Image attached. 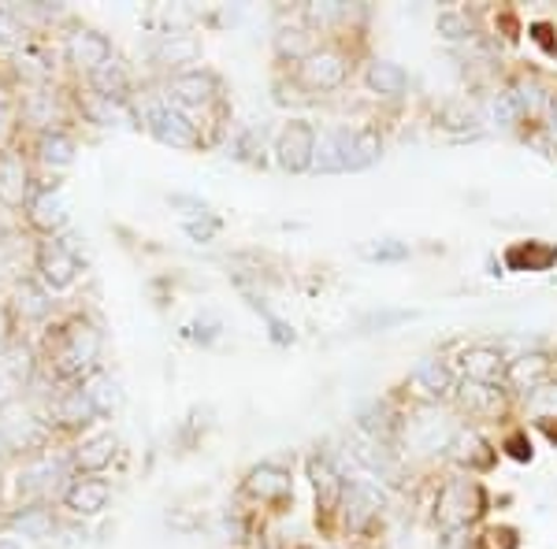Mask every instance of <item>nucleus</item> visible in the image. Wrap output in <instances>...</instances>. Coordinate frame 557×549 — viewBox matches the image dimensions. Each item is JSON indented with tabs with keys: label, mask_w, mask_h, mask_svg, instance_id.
I'll use <instances>...</instances> for the list:
<instances>
[{
	"label": "nucleus",
	"mask_w": 557,
	"mask_h": 549,
	"mask_svg": "<svg viewBox=\"0 0 557 549\" xmlns=\"http://www.w3.org/2000/svg\"><path fill=\"white\" fill-rule=\"evenodd\" d=\"M101 330L94 320L86 316H71L67 323H57L49 330L41 346V364L52 372L57 383H83L86 375L97 372V360H101Z\"/></svg>",
	"instance_id": "f257e3e1"
},
{
	"label": "nucleus",
	"mask_w": 557,
	"mask_h": 549,
	"mask_svg": "<svg viewBox=\"0 0 557 549\" xmlns=\"http://www.w3.org/2000/svg\"><path fill=\"white\" fill-rule=\"evenodd\" d=\"M49 435H52V423L26 398L0 401V438H4L8 453L38 457L49 449Z\"/></svg>",
	"instance_id": "f03ea898"
},
{
	"label": "nucleus",
	"mask_w": 557,
	"mask_h": 549,
	"mask_svg": "<svg viewBox=\"0 0 557 549\" xmlns=\"http://www.w3.org/2000/svg\"><path fill=\"white\" fill-rule=\"evenodd\" d=\"M34 278L49 290L52 297L57 294H67L71 286L78 283V275H83V260H78L75 249L67 246V241L60 238H41L38 246H34Z\"/></svg>",
	"instance_id": "7ed1b4c3"
},
{
	"label": "nucleus",
	"mask_w": 557,
	"mask_h": 549,
	"mask_svg": "<svg viewBox=\"0 0 557 549\" xmlns=\"http://www.w3.org/2000/svg\"><path fill=\"white\" fill-rule=\"evenodd\" d=\"M141 123H146V130L160 141V146H172V149H197L201 146V130H197V123L168 101L141 104Z\"/></svg>",
	"instance_id": "20e7f679"
},
{
	"label": "nucleus",
	"mask_w": 557,
	"mask_h": 549,
	"mask_svg": "<svg viewBox=\"0 0 557 549\" xmlns=\"http://www.w3.org/2000/svg\"><path fill=\"white\" fill-rule=\"evenodd\" d=\"M15 108H20V123L30 127L34 134L64 130V123H67V104H64V97L52 89V83L49 86H20Z\"/></svg>",
	"instance_id": "39448f33"
},
{
	"label": "nucleus",
	"mask_w": 557,
	"mask_h": 549,
	"mask_svg": "<svg viewBox=\"0 0 557 549\" xmlns=\"http://www.w3.org/2000/svg\"><path fill=\"white\" fill-rule=\"evenodd\" d=\"M60 57H64V64L75 71V75L89 78L97 67H104L108 60L115 57V49H112V38L94 30V26H71L64 34V45H60Z\"/></svg>",
	"instance_id": "423d86ee"
},
{
	"label": "nucleus",
	"mask_w": 557,
	"mask_h": 549,
	"mask_svg": "<svg viewBox=\"0 0 557 549\" xmlns=\"http://www.w3.org/2000/svg\"><path fill=\"white\" fill-rule=\"evenodd\" d=\"M41 367V353L23 338H12L0 346V401L23 398L26 386H34V375Z\"/></svg>",
	"instance_id": "0eeeda50"
},
{
	"label": "nucleus",
	"mask_w": 557,
	"mask_h": 549,
	"mask_svg": "<svg viewBox=\"0 0 557 549\" xmlns=\"http://www.w3.org/2000/svg\"><path fill=\"white\" fill-rule=\"evenodd\" d=\"M34 167H30V152H23L20 146L0 152V209L4 212H23L34 197Z\"/></svg>",
	"instance_id": "6e6552de"
},
{
	"label": "nucleus",
	"mask_w": 557,
	"mask_h": 549,
	"mask_svg": "<svg viewBox=\"0 0 557 549\" xmlns=\"http://www.w3.org/2000/svg\"><path fill=\"white\" fill-rule=\"evenodd\" d=\"M215 97H220V83H215L212 71L190 67V71H175L168 78V104H175L186 115L205 112L209 104H215Z\"/></svg>",
	"instance_id": "1a4fd4ad"
},
{
	"label": "nucleus",
	"mask_w": 557,
	"mask_h": 549,
	"mask_svg": "<svg viewBox=\"0 0 557 549\" xmlns=\"http://www.w3.org/2000/svg\"><path fill=\"white\" fill-rule=\"evenodd\" d=\"M483 490H480V483H472V479H454V483H446L443 486V494H438V524L443 527H469L472 520H480V512H483Z\"/></svg>",
	"instance_id": "9d476101"
},
{
	"label": "nucleus",
	"mask_w": 557,
	"mask_h": 549,
	"mask_svg": "<svg viewBox=\"0 0 557 549\" xmlns=\"http://www.w3.org/2000/svg\"><path fill=\"white\" fill-rule=\"evenodd\" d=\"M275 160H278V167L290 171V175L309 171L312 160H317V130L305 120H290L275 138Z\"/></svg>",
	"instance_id": "9b49d317"
},
{
	"label": "nucleus",
	"mask_w": 557,
	"mask_h": 549,
	"mask_svg": "<svg viewBox=\"0 0 557 549\" xmlns=\"http://www.w3.org/2000/svg\"><path fill=\"white\" fill-rule=\"evenodd\" d=\"M112 501V483L101 475H75L64 490H60V506H64L75 520H94L101 516Z\"/></svg>",
	"instance_id": "f8f14e48"
},
{
	"label": "nucleus",
	"mask_w": 557,
	"mask_h": 549,
	"mask_svg": "<svg viewBox=\"0 0 557 549\" xmlns=\"http://www.w3.org/2000/svg\"><path fill=\"white\" fill-rule=\"evenodd\" d=\"M30 230H38L41 238H60V230L67 227V197L60 186H38L30 197V204L23 209Z\"/></svg>",
	"instance_id": "ddd939ff"
},
{
	"label": "nucleus",
	"mask_w": 557,
	"mask_h": 549,
	"mask_svg": "<svg viewBox=\"0 0 557 549\" xmlns=\"http://www.w3.org/2000/svg\"><path fill=\"white\" fill-rule=\"evenodd\" d=\"M8 309H12L15 323H26V327H41V323L52 320V312H57V301H52V294L45 290L38 278L23 275V278H15Z\"/></svg>",
	"instance_id": "4468645a"
},
{
	"label": "nucleus",
	"mask_w": 557,
	"mask_h": 549,
	"mask_svg": "<svg viewBox=\"0 0 557 549\" xmlns=\"http://www.w3.org/2000/svg\"><path fill=\"white\" fill-rule=\"evenodd\" d=\"M346 57L335 49H312L309 57L298 64V78L305 89L312 93H327V89H338L346 83Z\"/></svg>",
	"instance_id": "2eb2a0df"
},
{
	"label": "nucleus",
	"mask_w": 557,
	"mask_h": 549,
	"mask_svg": "<svg viewBox=\"0 0 557 549\" xmlns=\"http://www.w3.org/2000/svg\"><path fill=\"white\" fill-rule=\"evenodd\" d=\"M75 112L94 127H138L141 115L131 112L127 101H108V97L94 93V89H78L75 93Z\"/></svg>",
	"instance_id": "dca6fc26"
},
{
	"label": "nucleus",
	"mask_w": 557,
	"mask_h": 549,
	"mask_svg": "<svg viewBox=\"0 0 557 549\" xmlns=\"http://www.w3.org/2000/svg\"><path fill=\"white\" fill-rule=\"evenodd\" d=\"M94 420H101V416H97V409L89 404L86 390L78 383L64 386V390L49 401V423H52V427H60V431H83Z\"/></svg>",
	"instance_id": "f3484780"
},
{
	"label": "nucleus",
	"mask_w": 557,
	"mask_h": 549,
	"mask_svg": "<svg viewBox=\"0 0 557 549\" xmlns=\"http://www.w3.org/2000/svg\"><path fill=\"white\" fill-rule=\"evenodd\" d=\"M115 453H120L115 435H94V438H83V442L71 449L67 461L78 475H101L104 467L115 461Z\"/></svg>",
	"instance_id": "a211bd4d"
},
{
	"label": "nucleus",
	"mask_w": 557,
	"mask_h": 549,
	"mask_svg": "<svg viewBox=\"0 0 557 549\" xmlns=\"http://www.w3.org/2000/svg\"><path fill=\"white\" fill-rule=\"evenodd\" d=\"M75 152H78V146L67 130H45V134H34L30 138V157L38 160L41 167H52V171L71 167L75 164Z\"/></svg>",
	"instance_id": "6ab92c4d"
},
{
	"label": "nucleus",
	"mask_w": 557,
	"mask_h": 549,
	"mask_svg": "<svg viewBox=\"0 0 557 549\" xmlns=\"http://www.w3.org/2000/svg\"><path fill=\"white\" fill-rule=\"evenodd\" d=\"M338 134V146H343V160H346V171H364L380 160L383 152V141L375 130H346V127H335Z\"/></svg>",
	"instance_id": "aec40b11"
},
{
	"label": "nucleus",
	"mask_w": 557,
	"mask_h": 549,
	"mask_svg": "<svg viewBox=\"0 0 557 549\" xmlns=\"http://www.w3.org/2000/svg\"><path fill=\"white\" fill-rule=\"evenodd\" d=\"M246 494L257 501H286L294 494L290 472L278 464H257L246 479Z\"/></svg>",
	"instance_id": "412c9836"
},
{
	"label": "nucleus",
	"mask_w": 557,
	"mask_h": 549,
	"mask_svg": "<svg viewBox=\"0 0 557 549\" xmlns=\"http://www.w3.org/2000/svg\"><path fill=\"white\" fill-rule=\"evenodd\" d=\"M86 89H94V93L108 97V101H127L131 104V89H134V78L127 64H123L120 57H112L104 67H97L94 75L86 78Z\"/></svg>",
	"instance_id": "4be33fe9"
},
{
	"label": "nucleus",
	"mask_w": 557,
	"mask_h": 549,
	"mask_svg": "<svg viewBox=\"0 0 557 549\" xmlns=\"http://www.w3.org/2000/svg\"><path fill=\"white\" fill-rule=\"evenodd\" d=\"M343 506H346V524L349 531H364L368 520L380 512L383 506V494L375 490L372 483H349L343 490Z\"/></svg>",
	"instance_id": "5701e85b"
},
{
	"label": "nucleus",
	"mask_w": 557,
	"mask_h": 549,
	"mask_svg": "<svg viewBox=\"0 0 557 549\" xmlns=\"http://www.w3.org/2000/svg\"><path fill=\"white\" fill-rule=\"evenodd\" d=\"M461 367L465 375H469V383H480V386H491L498 379H506V357L498 353V349L491 346H472L461 353Z\"/></svg>",
	"instance_id": "b1692460"
},
{
	"label": "nucleus",
	"mask_w": 557,
	"mask_h": 549,
	"mask_svg": "<svg viewBox=\"0 0 557 549\" xmlns=\"http://www.w3.org/2000/svg\"><path fill=\"white\" fill-rule=\"evenodd\" d=\"M546 379H550V360L543 353H524V357L509 360V367H506V383L520 394L543 390Z\"/></svg>",
	"instance_id": "393cba45"
},
{
	"label": "nucleus",
	"mask_w": 557,
	"mask_h": 549,
	"mask_svg": "<svg viewBox=\"0 0 557 549\" xmlns=\"http://www.w3.org/2000/svg\"><path fill=\"white\" fill-rule=\"evenodd\" d=\"M364 83L380 97H401L409 89V75H406V67L394 64V60H372L364 71Z\"/></svg>",
	"instance_id": "a878e982"
},
{
	"label": "nucleus",
	"mask_w": 557,
	"mask_h": 549,
	"mask_svg": "<svg viewBox=\"0 0 557 549\" xmlns=\"http://www.w3.org/2000/svg\"><path fill=\"white\" fill-rule=\"evenodd\" d=\"M78 386L86 390V398H89V404L97 409V416H112V412L120 409V401H123L120 383H115L108 372H101V367H97L94 375H86V379L78 383Z\"/></svg>",
	"instance_id": "bb28decb"
},
{
	"label": "nucleus",
	"mask_w": 557,
	"mask_h": 549,
	"mask_svg": "<svg viewBox=\"0 0 557 549\" xmlns=\"http://www.w3.org/2000/svg\"><path fill=\"white\" fill-rule=\"evenodd\" d=\"M309 475H312V486H317V498H320V506L331 512V509L338 506V501H343L346 483L335 475V467H331L327 457H312V461H309Z\"/></svg>",
	"instance_id": "cd10ccee"
},
{
	"label": "nucleus",
	"mask_w": 557,
	"mask_h": 549,
	"mask_svg": "<svg viewBox=\"0 0 557 549\" xmlns=\"http://www.w3.org/2000/svg\"><path fill=\"white\" fill-rule=\"evenodd\" d=\"M509 264L517 272H546L550 264H557V249L546 241H524V246L509 249Z\"/></svg>",
	"instance_id": "c85d7f7f"
},
{
	"label": "nucleus",
	"mask_w": 557,
	"mask_h": 549,
	"mask_svg": "<svg viewBox=\"0 0 557 549\" xmlns=\"http://www.w3.org/2000/svg\"><path fill=\"white\" fill-rule=\"evenodd\" d=\"M450 449H454V461L465 464V467H491V461H494L487 442H483L475 431H457Z\"/></svg>",
	"instance_id": "c756f323"
},
{
	"label": "nucleus",
	"mask_w": 557,
	"mask_h": 549,
	"mask_svg": "<svg viewBox=\"0 0 557 549\" xmlns=\"http://www.w3.org/2000/svg\"><path fill=\"white\" fill-rule=\"evenodd\" d=\"M412 379H417L420 386H424V390L431 394V398H446V394L454 390V375H450V367H446L443 360H435V357L420 360L417 372H412Z\"/></svg>",
	"instance_id": "7c9ffc66"
},
{
	"label": "nucleus",
	"mask_w": 557,
	"mask_h": 549,
	"mask_svg": "<svg viewBox=\"0 0 557 549\" xmlns=\"http://www.w3.org/2000/svg\"><path fill=\"white\" fill-rule=\"evenodd\" d=\"M23 512H15L12 524L23 531V538H49L52 527H57V520H52V512L45 506H20Z\"/></svg>",
	"instance_id": "2f4dec72"
},
{
	"label": "nucleus",
	"mask_w": 557,
	"mask_h": 549,
	"mask_svg": "<svg viewBox=\"0 0 557 549\" xmlns=\"http://www.w3.org/2000/svg\"><path fill=\"white\" fill-rule=\"evenodd\" d=\"M312 167L320 171V175H343L346 171V160H343V146H338V134L327 130L317 138V160H312Z\"/></svg>",
	"instance_id": "473e14b6"
},
{
	"label": "nucleus",
	"mask_w": 557,
	"mask_h": 549,
	"mask_svg": "<svg viewBox=\"0 0 557 549\" xmlns=\"http://www.w3.org/2000/svg\"><path fill=\"white\" fill-rule=\"evenodd\" d=\"M275 49H278V57H283V60H290V64H301V60L312 52L309 30H301V26H283V30L275 34Z\"/></svg>",
	"instance_id": "72a5a7b5"
},
{
	"label": "nucleus",
	"mask_w": 557,
	"mask_h": 549,
	"mask_svg": "<svg viewBox=\"0 0 557 549\" xmlns=\"http://www.w3.org/2000/svg\"><path fill=\"white\" fill-rule=\"evenodd\" d=\"M194 57H197V41L186 38V34H164V41H160V49H157V60L168 67L190 64Z\"/></svg>",
	"instance_id": "f704fd0d"
},
{
	"label": "nucleus",
	"mask_w": 557,
	"mask_h": 549,
	"mask_svg": "<svg viewBox=\"0 0 557 549\" xmlns=\"http://www.w3.org/2000/svg\"><path fill=\"white\" fill-rule=\"evenodd\" d=\"M23 123H20V108H15L12 97L0 93V152L12 149L15 138H20Z\"/></svg>",
	"instance_id": "c9c22d12"
},
{
	"label": "nucleus",
	"mask_w": 557,
	"mask_h": 549,
	"mask_svg": "<svg viewBox=\"0 0 557 549\" xmlns=\"http://www.w3.org/2000/svg\"><path fill=\"white\" fill-rule=\"evenodd\" d=\"M520 115H524V112H520V104H517V97H513V93L491 97V120L498 123V127H513Z\"/></svg>",
	"instance_id": "e433bc0d"
},
{
	"label": "nucleus",
	"mask_w": 557,
	"mask_h": 549,
	"mask_svg": "<svg viewBox=\"0 0 557 549\" xmlns=\"http://www.w3.org/2000/svg\"><path fill=\"white\" fill-rule=\"evenodd\" d=\"M23 45V23L12 8H0V49H20Z\"/></svg>",
	"instance_id": "4c0bfd02"
},
{
	"label": "nucleus",
	"mask_w": 557,
	"mask_h": 549,
	"mask_svg": "<svg viewBox=\"0 0 557 549\" xmlns=\"http://www.w3.org/2000/svg\"><path fill=\"white\" fill-rule=\"evenodd\" d=\"M361 253L368 260H406L409 257V246H406V241L383 238V241H372V246H364Z\"/></svg>",
	"instance_id": "58836bf2"
},
{
	"label": "nucleus",
	"mask_w": 557,
	"mask_h": 549,
	"mask_svg": "<svg viewBox=\"0 0 557 549\" xmlns=\"http://www.w3.org/2000/svg\"><path fill=\"white\" fill-rule=\"evenodd\" d=\"M461 401L469 404L472 412H491L494 404H498V398H494V390H487V386H480V383H465Z\"/></svg>",
	"instance_id": "ea45409f"
},
{
	"label": "nucleus",
	"mask_w": 557,
	"mask_h": 549,
	"mask_svg": "<svg viewBox=\"0 0 557 549\" xmlns=\"http://www.w3.org/2000/svg\"><path fill=\"white\" fill-rule=\"evenodd\" d=\"M349 8L346 4H309L305 8V20H309L312 26H331L338 20H346Z\"/></svg>",
	"instance_id": "a19ab883"
},
{
	"label": "nucleus",
	"mask_w": 557,
	"mask_h": 549,
	"mask_svg": "<svg viewBox=\"0 0 557 549\" xmlns=\"http://www.w3.org/2000/svg\"><path fill=\"white\" fill-rule=\"evenodd\" d=\"M438 34H443L446 41H461V38H469V23L457 12H443L438 15Z\"/></svg>",
	"instance_id": "79ce46f5"
},
{
	"label": "nucleus",
	"mask_w": 557,
	"mask_h": 549,
	"mask_svg": "<svg viewBox=\"0 0 557 549\" xmlns=\"http://www.w3.org/2000/svg\"><path fill=\"white\" fill-rule=\"evenodd\" d=\"M186 234H190L194 241H212L215 234H220V220L205 212L201 220H190V223H186Z\"/></svg>",
	"instance_id": "37998d69"
},
{
	"label": "nucleus",
	"mask_w": 557,
	"mask_h": 549,
	"mask_svg": "<svg viewBox=\"0 0 557 549\" xmlns=\"http://www.w3.org/2000/svg\"><path fill=\"white\" fill-rule=\"evenodd\" d=\"M472 123H475V120H472V112H461L457 104H446V108H443V127H450V130H457V127L465 130V127H469V130H472Z\"/></svg>",
	"instance_id": "c03bdc74"
},
{
	"label": "nucleus",
	"mask_w": 557,
	"mask_h": 549,
	"mask_svg": "<svg viewBox=\"0 0 557 549\" xmlns=\"http://www.w3.org/2000/svg\"><path fill=\"white\" fill-rule=\"evenodd\" d=\"M12 338H15V316L8 309V301H0V346H8Z\"/></svg>",
	"instance_id": "a18cd8bd"
},
{
	"label": "nucleus",
	"mask_w": 557,
	"mask_h": 549,
	"mask_svg": "<svg viewBox=\"0 0 557 549\" xmlns=\"http://www.w3.org/2000/svg\"><path fill=\"white\" fill-rule=\"evenodd\" d=\"M532 404L539 412H557V386H543V390H535Z\"/></svg>",
	"instance_id": "49530a36"
},
{
	"label": "nucleus",
	"mask_w": 557,
	"mask_h": 549,
	"mask_svg": "<svg viewBox=\"0 0 557 549\" xmlns=\"http://www.w3.org/2000/svg\"><path fill=\"white\" fill-rule=\"evenodd\" d=\"M0 549H23V542L15 535H0Z\"/></svg>",
	"instance_id": "de8ad7c7"
},
{
	"label": "nucleus",
	"mask_w": 557,
	"mask_h": 549,
	"mask_svg": "<svg viewBox=\"0 0 557 549\" xmlns=\"http://www.w3.org/2000/svg\"><path fill=\"white\" fill-rule=\"evenodd\" d=\"M4 457H8V446H4V438H0V464H4Z\"/></svg>",
	"instance_id": "09e8293b"
}]
</instances>
